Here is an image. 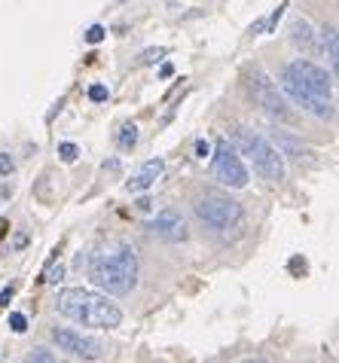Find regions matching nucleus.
<instances>
[{
    "instance_id": "f03ea898",
    "label": "nucleus",
    "mask_w": 339,
    "mask_h": 363,
    "mask_svg": "<svg viewBox=\"0 0 339 363\" xmlns=\"http://www.w3.org/2000/svg\"><path fill=\"white\" fill-rule=\"evenodd\" d=\"M55 308L67 320L92 327V330H113L123 324V311H119L116 302H111L101 294H92V290H83V287L62 290L55 299Z\"/></svg>"
},
{
    "instance_id": "7ed1b4c3",
    "label": "nucleus",
    "mask_w": 339,
    "mask_h": 363,
    "mask_svg": "<svg viewBox=\"0 0 339 363\" xmlns=\"http://www.w3.org/2000/svg\"><path fill=\"white\" fill-rule=\"evenodd\" d=\"M89 278L98 290L111 296H126L138 287V257L128 245H116L111 250H101V254L92 257V266H89Z\"/></svg>"
},
{
    "instance_id": "cd10ccee",
    "label": "nucleus",
    "mask_w": 339,
    "mask_h": 363,
    "mask_svg": "<svg viewBox=\"0 0 339 363\" xmlns=\"http://www.w3.org/2000/svg\"><path fill=\"white\" fill-rule=\"evenodd\" d=\"M55 363H58V360H55Z\"/></svg>"
},
{
    "instance_id": "aec40b11",
    "label": "nucleus",
    "mask_w": 339,
    "mask_h": 363,
    "mask_svg": "<svg viewBox=\"0 0 339 363\" xmlns=\"http://www.w3.org/2000/svg\"><path fill=\"white\" fill-rule=\"evenodd\" d=\"M13 168H16L13 156H9V153H0V174H4V177H9V174H13Z\"/></svg>"
},
{
    "instance_id": "39448f33",
    "label": "nucleus",
    "mask_w": 339,
    "mask_h": 363,
    "mask_svg": "<svg viewBox=\"0 0 339 363\" xmlns=\"http://www.w3.org/2000/svg\"><path fill=\"white\" fill-rule=\"evenodd\" d=\"M196 217L211 229H229L242 220V205L229 196H217V193H205L193 201Z\"/></svg>"
},
{
    "instance_id": "1a4fd4ad",
    "label": "nucleus",
    "mask_w": 339,
    "mask_h": 363,
    "mask_svg": "<svg viewBox=\"0 0 339 363\" xmlns=\"http://www.w3.org/2000/svg\"><path fill=\"white\" fill-rule=\"evenodd\" d=\"M150 232L159 235L162 241H184L187 238V223L177 211L168 208V211H162V214H156L150 220Z\"/></svg>"
},
{
    "instance_id": "6e6552de",
    "label": "nucleus",
    "mask_w": 339,
    "mask_h": 363,
    "mask_svg": "<svg viewBox=\"0 0 339 363\" xmlns=\"http://www.w3.org/2000/svg\"><path fill=\"white\" fill-rule=\"evenodd\" d=\"M52 342L58 348L71 351L74 357H83V360H98L104 354L101 342L92 339V336H83L79 330H71V327H55L52 330Z\"/></svg>"
},
{
    "instance_id": "20e7f679",
    "label": "nucleus",
    "mask_w": 339,
    "mask_h": 363,
    "mask_svg": "<svg viewBox=\"0 0 339 363\" xmlns=\"http://www.w3.org/2000/svg\"><path fill=\"white\" fill-rule=\"evenodd\" d=\"M235 147L238 153H245L254 162V171L260 177H266L269 184H282L284 180V159L282 150H275L263 135H254L248 128H238L235 132Z\"/></svg>"
},
{
    "instance_id": "bb28decb",
    "label": "nucleus",
    "mask_w": 339,
    "mask_h": 363,
    "mask_svg": "<svg viewBox=\"0 0 339 363\" xmlns=\"http://www.w3.org/2000/svg\"><path fill=\"white\" fill-rule=\"evenodd\" d=\"M248 363H266V360H248Z\"/></svg>"
},
{
    "instance_id": "f8f14e48",
    "label": "nucleus",
    "mask_w": 339,
    "mask_h": 363,
    "mask_svg": "<svg viewBox=\"0 0 339 363\" xmlns=\"http://www.w3.org/2000/svg\"><path fill=\"white\" fill-rule=\"evenodd\" d=\"M138 144V125L135 123H123L119 125V132H116V147L123 150V153H132Z\"/></svg>"
},
{
    "instance_id": "423d86ee",
    "label": "nucleus",
    "mask_w": 339,
    "mask_h": 363,
    "mask_svg": "<svg viewBox=\"0 0 339 363\" xmlns=\"http://www.w3.org/2000/svg\"><path fill=\"white\" fill-rule=\"evenodd\" d=\"M248 89H251V98L266 110L269 116L282 119V123H296V116H294V110L287 107L284 95L278 92V86L263 74V70H254V74L248 77Z\"/></svg>"
},
{
    "instance_id": "ddd939ff",
    "label": "nucleus",
    "mask_w": 339,
    "mask_h": 363,
    "mask_svg": "<svg viewBox=\"0 0 339 363\" xmlns=\"http://www.w3.org/2000/svg\"><path fill=\"white\" fill-rule=\"evenodd\" d=\"M321 43H324V52L330 58V67L336 70L339 65V46H336V28H324L321 31Z\"/></svg>"
},
{
    "instance_id": "a211bd4d",
    "label": "nucleus",
    "mask_w": 339,
    "mask_h": 363,
    "mask_svg": "<svg viewBox=\"0 0 339 363\" xmlns=\"http://www.w3.org/2000/svg\"><path fill=\"white\" fill-rule=\"evenodd\" d=\"M104 25H92V28H89V31H86V43H101V40H104Z\"/></svg>"
},
{
    "instance_id": "412c9836",
    "label": "nucleus",
    "mask_w": 339,
    "mask_h": 363,
    "mask_svg": "<svg viewBox=\"0 0 339 363\" xmlns=\"http://www.w3.org/2000/svg\"><path fill=\"white\" fill-rule=\"evenodd\" d=\"M162 55H165V49H162V46H159V49H147L141 62H144V65H150V62H159V58H162Z\"/></svg>"
},
{
    "instance_id": "4be33fe9",
    "label": "nucleus",
    "mask_w": 339,
    "mask_h": 363,
    "mask_svg": "<svg viewBox=\"0 0 339 363\" xmlns=\"http://www.w3.org/2000/svg\"><path fill=\"white\" fill-rule=\"evenodd\" d=\"M196 156H199V159L211 156V144H208V140H199V144H196Z\"/></svg>"
},
{
    "instance_id": "f257e3e1",
    "label": "nucleus",
    "mask_w": 339,
    "mask_h": 363,
    "mask_svg": "<svg viewBox=\"0 0 339 363\" xmlns=\"http://www.w3.org/2000/svg\"><path fill=\"white\" fill-rule=\"evenodd\" d=\"M278 83H282L284 95L291 98L294 104H300L303 110L315 113L318 119L333 116V86H330V77H327L324 67L296 58V62H291L282 70Z\"/></svg>"
},
{
    "instance_id": "6ab92c4d",
    "label": "nucleus",
    "mask_w": 339,
    "mask_h": 363,
    "mask_svg": "<svg viewBox=\"0 0 339 363\" xmlns=\"http://www.w3.org/2000/svg\"><path fill=\"white\" fill-rule=\"evenodd\" d=\"M25 363H55V357H52V351L40 348V351H34V354H31V357H28Z\"/></svg>"
},
{
    "instance_id": "5701e85b",
    "label": "nucleus",
    "mask_w": 339,
    "mask_h": 363,
    "mask_svg": "<svg viewBox=\"0 0 339 363\" xmlns=\"http://www.w3.org/2000/svg\"><path fill=\"white\" fill-rule=\"evenodd\" d=\"M16 290L13 287H6V290H0V306H9V299H13Z\"/></svg>"
},
{
    "instance_id": "0eeeda50",
    "label": "nucleus",
    "mask_w": 339,
    "mask_h": 363,
    "mask_svg": "<svg viewBox=\"0 0 339 363\" xmlns=\"http://www.w3.org/2000/svg\"><path fill=\"white\" fill-rule=\"evenodd\" d=\"M211 174L217 177V184H223L229 189L248 186V168L242 165V156H238V150L229 144V140H221V144H217Z\"/></svg>"
},
{
    "instance_id": "dca6fc26",
    "label": "nucleus",
    "mask_w": 339,
    "mask_h": 363,
    "mask_svg": "<svg viewBox=\"0 0 339 363\" xmlns=\"http://www.w3.org/2000/svg\"><path fill=\"white\" fill-rule=\"evenodd\" d=\"M9 330H13V333H25L28 330V318L18 315V311H13V315H9Z\"/></svg>"
},
{
    "instance_id": "9d476101",
    "label": "nucleus",
    "mask_w": 339,
    "mask_h": 363,
    "mask_svg": "<svg viewBox=\"0 0 339 363\" xmlns=\"http://www.w3.org/2000/svg\"><path fill=\"white\" fill-rule=\"evenodd\" d=\"M162 168H165L162 159H150V162H144L141 171H138V174L126 184V189H128V193H144V189H150L156 180L162 177Z\"/></svg>"
},
{
    "instance_id": "393cba45",
    "label": "nucleus",
    "mask_w": 339,
    "mask_h": 363,
    "mask_svg": "<svg viewBox=\"0 0 339 363\" xmlns=\"http://www.w3.org/2000/svg\"><path fill=\"white\" fill-rule=\"evenodd\" d=\"M28 245V235H16V250H22Z\"/></svg>"
},
{
    "instance_id": "a878e982",
    "label": "nucleus",
    "mask_w": 339,
    "mask_h": 363,
    "mask_svg": "<svg viewBox=\"0 0 339 363\" xmlns=\"http://www.w3.org/2000/svg\"><path fill=\"white\" fill-rule=\"evenodd\" d=\"M104 168H111V171H116V168H119V162H116V159H104Z\"/></svg>"
},
{
    "instance_id": "b1692460",
    "label": "nucleus",
    "mask_w": 339,
    "mask_h": 363,
    "mask_svg": "<svg viewBox=\"0 0 339 363\" xmlns=\"http://www.w3.org/2000/svg\"><path fill=\"white\" fill-rule=\"evenodd\" d=\"M172 74H174L172 65H162V67H159V77H172Z\"/></svg>"
},
{
    "instance_id": "f3484780",
    "label": "nucleus",
    "mask_w": 339,
    "mask_h": 363,
    "mask_svg": "<svg viewBox=\"0 0 339 363\" xmlns=\"http://www.w3.org/2000/svg\"><path fill=\"white\" fill-rule=\"evenodd\" d=\"M89 98H92V101H98V104H101V101H107V98H111V92H107V86L95 83V86H89Z\"/></svg>"
},
{
    "instance_id": "4468645a",
    "label": "nucleus",
    "mask_w": 339,
    "mask_h": 363,
    "mask_svg": "<svg viewBox=\"0 0 339 363\" xmlns=\"http://www.w3.org/2000/svg\"><path fill=\"white\" fill-rule=\"evenodd\" d=\"M58 159H62V162H77V159H79V147L71 144V140L58 144Z\"/></svg>"
},
{
    "instance_id": "2eb2a0df",
    "label": "nucleus",
    "mask_w": 339,
    "mask_h": 363,
    "mask_svg": "<svg viewBox=\"0 0 339 363\" xmlns=\"http://www.w3.org/2000/svg\"><path fill=\"white\" fill-rule=\"evenodd\" d=\"M65 278V266L62 263H49L46 272H43V284H58Z\"/></svg>"
},
{
    "instance_id": "9b49d317",
    "label": "nucleus",
    "mask_w": 339,
    "mask_h": 363,
    "mask_svg": "<svg viewBox=\"0 0 339 363\" xmlns=\"http://www.w3.org/2000/svg\"><path fill=\"white\" fill-rule=\"evenodd\" d=\"M291 40H294V46L303 49L306 55H315V31L306 18H296V22L291 25Z\"/></svg>"
}]
</instances>
